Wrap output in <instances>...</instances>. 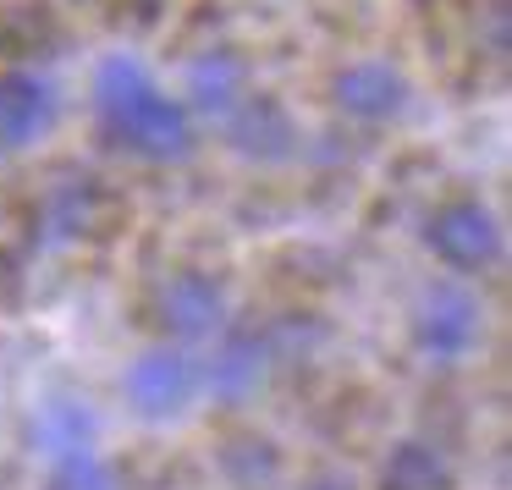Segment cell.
Segmentation results:
<instances>
[{
	"instance_id": "6da1fadb",
	"label": "cell",
	"mask_w": 512,
	"mask_h": 490,
	"mask_svg": "<svg viewBox=\"0 0 512 490\" xmlns=\"http://www.w3.org/2000/svg\"><path fill=\"white\" fill-rule=\"evenodd\" d=\"M94 116L116 149L138 160H182L193 149V111L155 83L138 56H105L94 72Z\"/></svg>"
},
{
	"instance_id": "7a4b0ae2",
	"label": "cell",
	"mask_w": 512,
	"mask_h": 490,
	"mask_svg": "<svg viewBox=\"0 0 512 490\" xmlns=\"http://www.w3.org/2000/svg\"><path fill=\"white\" fill-rule=\"evenodd\" d=\"M122 397L138 419L149 424H177L193 413V402L204 397V380H199V358L193 347L177 342H155L127 364L122 375Z\"/></svg>"
},
{
	"instance_id": "3957f363",
	"label": "cell",
	"mask_w": 512,
	"mask_h": 490,
	"mask_svg": "<svg viewBox=\"0 0 512 490\" xmlns=\"http://www.w3.org/2000/svg\"><path fill=\"white\" fill-rule=\"evenodd\" d=\"M485 336V309L463 281H430L413 303V353L424 364H463Z\"/></svg>"
},
{
	"instance_id": "277c9868",
	"label": "cell",
	"mask_w": 512,
	"mask_h": 490,
	"mask_svg": "<svg viewBox=\"0 0 512 490\" xmlns=\"http://www.w3.org/2000/svg\"><path fill=\"white\" fill-rule=\"evenodd\" d=\"M424 248L441 259L457 276H474L490 270L501 259V221L490 204H479L474 193H457V199L435 204L430 221H424Z\"/></svg>"
},
{
	"instance_id": "5b68a950",
	"label": "cell",
	"mask_w": 512,
	"mask_h": 490,
	"mask_svg": "<svg viewBox=\"0 0 512 490\" xmlns=\"http://www.w3.org/2000/svg\"><path fill=\"white\" fill-rule=\"evenodd\" d=\"M155 320L177 347L215 342V336L232 325V298H226V287L210 270H177V276H166L155 292Z\"/></svg>"
},
{
	"instance_id": "8992f818",
	"label": "cell",
	"mask_w": 512,
	"mask_h": 490,
	"mask_svg": "<svg viewBox=\"0 0 512 490\" xmlns=\"http://www.w3.org/2000/svg\"><path fill=\"white\" fill-rule=\"evenodd\" d=\"M270 364H276V336L248 331V325H226V331L215 336L210 358H199V380L215 402L243 408V402L259 397V386L270 380Z\"/></svg>"
},
{
	"instance_id": "52a82bcc",
	"label": "cell",
	"mask_w": 512,
	"mask_h": 490,
	"mask_svg": "<svg viewBox=\"0 0 512 490\" xmlns=\"http://www.w3.org/2000/svg\"><path fill=\"white\" fill-rule=\"evenodd\" d=\"M56 116H61V94L50 78H39L28 67L0 72V155L39 144L56 127Z\"/></svg>"
},
{
	"instance_id": "ba28073f",
	"label": "cell",
	"mask_w": 512,
	"mask_h": 490,
	"mask_svg": "<svg viewBox=\"0 0 512 490\" xmlns=\"http://www.w3.org/2000/svg\"><path fill=\"white\" fill-rule=\"evenodd\" d=\"M408 78H402L391 61H347L342 72H336L331 83V100L342 116H353V122L364 127H380V122H397L402 111H408Z\"/></svg>"
},
{
	"instance_id": "9c48e42d",
	"label": "cell",
	"mask_w": 512,
	"mask_h": 490,
	"mask_svg": "<svg viewBox=\"0 0 512 490\" xmlns=\"http://www.w3.org/2000/svg\"><path fill=\"white\" fill-rule=\"evenodd\" d=\"M248 94H254L248 89V61L237 56V50H199V56L188 61V78H182L177 100L188 105V111H199V116L226 122Z\"/></svg>"
},
{
	"instance_id": "30bf717a",
	"label": "cell",
	"mask_w": 512,
	"mask_h": 490,
	"mask_svg": "<svg viewBox=\"0 0 512 490\" xmlns=\"http://www.w3.org/2000/svg\"><path fill=\"white\" fill-rule=\"evenodd\" d=\"M100 441V419H94L89 402L78 397H45L34 413H28V452L39 463H56L67 452H83V446Z\"/></svg>"
},
{
	"instance_id": "8fae6325",
	"label": "cell",
	"mask_w": 512,
	"mask_h": 490,
	"mask_svg": "<svg viewBox=\"0 0 512 490\" xmlns=\"http://www.w3.org/2000/svg\"><path fill=\"white\" fill-rule=\"evenodd\" d=\"M226 138H232V149H243V155H254V160H287L298 127H292V116L281 111L270 94H248V100L226 116Z\"/></svg>"
},
{
	"instance_id": "7c38bea8",
	"label": "cell",
	"mask_w": 512,
	"mask_h": 490,
	"mask_svg": "<svg viewBox=\"0 0 512 490\" xmlns=\"http://www.w3.org/2000/svg\"><path fill=\"white\" fill-rule=\"evenodd\" d=\"M452 479H457L452 457L435 441H419V435L397 441L380 463V490H452Z\"/></svg>"
},
{
	"instance_id": "4fadbf2b",
	"label": "cell",
	"mask_w": 512,
	"mask_h": 490,
	"mask_svg": "<svg viewBox=\"0 0 512 490\" xmlns=\"http://www.w3.org/2000/svg\"><path fill=\"white\" fill-rule=\"evenodd\" d=\"M39 226H45L50 243H72L94 226V188L89 182H61V188L45 193L39 204Z\"/></svg>"
},
{
	"instance_id": "5bb4252c",
	"label": "cell",
	"mask_w": 512,
	"mask_h": 490,
	"mask_svg": "<svg viewBox=\"0 0 512 490\" xmlns=\"http://www.w3.org/2000/svg\"><path fill=\"white\" fill-rule=\"evenodd\" d=\"M45 490H122V479L100 446H83V452L45 463Z\"/></svg>"
},
{
	"instance_id": "9a60e30c",
	"label": "cell",
	"mask_w": 512,
	"mask_h": 490,
	"mask_svg": "<svg viewBox=\"0 0 512 490\" xmlns=\"http://www.w3.org/2000/svg\"><path fill=\"white\" fill-rule=\"evenodd\" d=\"M226 474L237 479L243 490H259V485H276L281 479V452L270 441H232L226 446Z\"/></svg>"
},
{
	"instance_id": "2e32d148",
	"label": "cell",
	"mask_w": 512,
	"mask_h": 490,
	"mask_svg": "<svg viewBox=\"0 0 512 490\" xmlns=\"http://www.w3.org/2000/svg\"><path fill=\"white\" fill-rule=\"evenodd\" d=\"M309 490H353V485H347V479L342 474H320V479H314V485Z\"/></svg>"
}]
</instances>
